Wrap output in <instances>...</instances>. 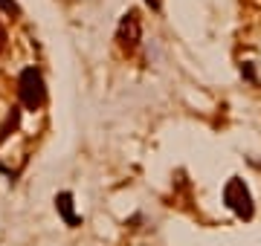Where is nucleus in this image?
Returning a JSON list of instances; mask_svg holds the SVG:
<instances>
[{
	"label": "nucleus",
	"instance_id": "nucleus-1",
	"mask_svg": "<svg viewBox=\"0 0 261 246\" xmlns=\"http://www.w3.org/2000/svg\"><path fill=\"white\" fill-rule=\"evenodd\" d=\"M18 93H20V102L23 107L29 110H38L41 104L47 102V87H44V78L38 73L35 67H27L18 78Z\"/></svg>",
	"mask_w": 261,
	"mask_h": 246
},
{
	"label": "nucleus",
	"instance_id": "nucleus-6",
	"mask_svg": "<svg viewBox=\"0 0 261 246\" xmlns=\"http://www.w3.org/2000/svg\"><path fill=\"white\" fill-rule=\"evenodd\" d=\"M6 41H9V35H6V26H3V23H0V49L6 47Z\"/></svg>",
	"mask_w": 261,
	"mask_h": 246
},
{
	"label": "nucleus",
	"instance_id": "nucleus-4",
	"mask_svg": "<svg viewBox=\"0 0 261 246\" xmlns=\"http://www.w3.org/2000/svg\"><path fill=\"white\" fill-rule=\"evenodd\" d=\"M56 206H58V211H61V218H64L70 226H79V223H82V218L73 211V194H67V191H64V194H58Z\"/></svg>",
	"mask_w": 261,
	"mask_h": 246
},
{
	"label": "nucleus",
	"instance_id": "nucleus-7",
	"mask_svg": "<svg viewBox=\"0 0 261 246\" xmlns=\"http://www.w3.org/2000/svg\"><path fill=\"white\" fill-rule=\"evenodd\" d=\"M148 3H151V6H154V9H157V6H160V0H148Z\"/></svg>",
	"mask_w": 261,
	"mask_h": 246
},
{
	"label": "nucleus",
	"instance_id": "nucleus-3",
	"mask_svg": "<svg viewBox=\"0 0 261 246\" xmlns=\"http://www.w3.org/2000/svg\"><path fill=\"white\" fill-rule=\"evenodd\" d=\"M119 44L125 49H134L137 47V41H140V18H137V12H128L119 23Z\"/></svg>",
	"mask_w": 261,
	"mask_h": 246
},
{
	"label": "nucleus",
	"instance_id": "nucleus-2",
	"mask_svg": "<svg viewBox=\"0 0 261 246\" xmlns=\"http://www.w3.org/2000/svg\"><path fill=\"white\" fill-rule=\"evenodd\" d=\"M224 200H226V206L232 208L235 214H241V218H252V197H250V191H247V186H244L241 180H229V182H226Z\"/></svg>",
	"mask_w": 261,
	"mask_h": 246
},
{
	"label": "nucleus",
	"instance_id": "nucleus-5",
	"mask_svg": "<svg viewBox=\"0 0 261 246\" xmlns=\"http://www.w3.org/2000/svg\"><path fill=\"white\" fill-rule=\"evenodd\" d=\"M0 9L3 12H18V6H15V0H0Z\"/></svg>",
	"mask_w": 261,
	"mask_h": 246
}]
</instances>
